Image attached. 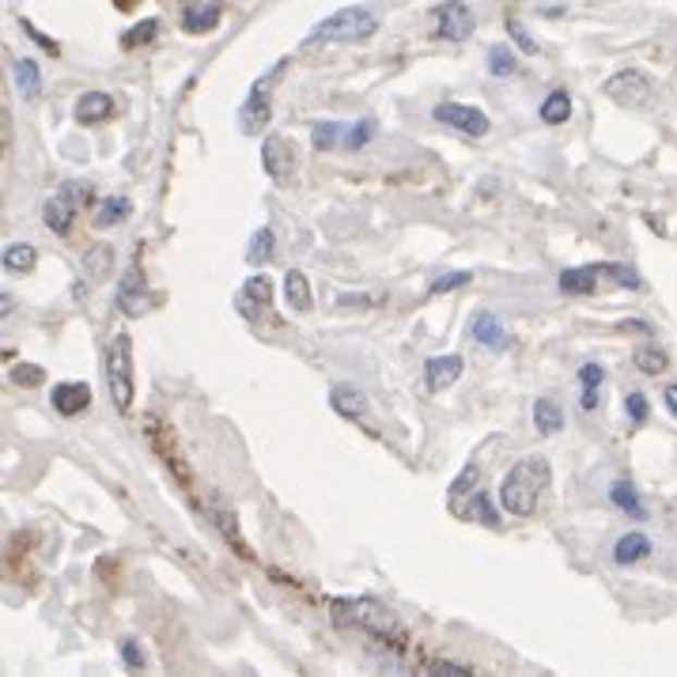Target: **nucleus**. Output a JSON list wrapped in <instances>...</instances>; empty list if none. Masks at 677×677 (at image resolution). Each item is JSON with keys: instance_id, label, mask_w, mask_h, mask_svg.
I'll return each instance as SVG.
<instances>
[{"instance_id": "f257e3e1", "label": "nucleus", "mask_w": 677, "mask_h": 677, "mask_svg": "<svg viewBox=\"0 0 677 677\" xmlns=\"http://www.w3.org/2000/svg\"><path fill=\"white\" fill-rule=\"evenodd\" d=\"M549 489V461L541 458H522L512 466V473L504 477V489H500V504H504L507 515L515 519H527V515L538 512L541 492Z\"/></svg>"}, {"instance_id": "f03ea898", "label": "nucleus", "mask_w": 677, "mask_h": 677, "mask_svg": "<svg viewBox=\"0 0 677 677\" xmlns=\"http://www.w3.org/2000/svg\"><path fill=\"white\" fill-rule=\"evenodd\" d=\"M330 617L337 628H360V632L382 636V640H397L402 636L397 613L386 610L379 599H333Z\"/></svg>"}, {"instance_id": "7ed1b4c3", "label": "nucleus", "mask_w": 677, "mask_h": 677, "mask_svg": "<svg viewBox=\"0 0 677 677\" xmlns=\"http://www.w3.org/2000/svg\"><path fill=\"white\" fill-rule=\"evenodd\" d=\"M379 30V20L368 8H341L307 35V42H364Z\"/></svg>"}, {"instance_id": "20e7f679", "label": "nucleus", "mask_w": 677, "mask_h": 677, "mask_svg": "<svg viewBox=\"0 0 677 677\" xmlns=\"http://www.w3.org/2000/svg\"><path fill=\"white\" fill-rule=\"evenodd\" d=\"M107 386H110V402L118 413L133 409V341L130 333H118L107 348Z\"/></svg>"}, {"instance_id": "39448f33", "label": "nucleus", "mask_w": 677, "mask_h": 677, "mask_svg": "<svg viewBox=\"0 0 677 677\" xmlns=\"http://www.w3.org/2000/svg\"><path fill=\"white\" fill-rule=\"evenodd\" d=\"M284 69H288V61H281V65H273L266 76L258 79V84L250 87V95H246V102L238 107V133H246V137H261L269 125V118H273V102H269V91H273V79L284 76Z\"/></svg>"}, {"instance_id": "423d86ee", "label": "nucleus", "mask_w": 677, "mask_h": 677, "mask_svg": "<svg viewBox=\"0 0 677 677\" xmlns=\"http://www.w3.org/2000/svg\"><path fill=\"white\" fill-rule=\"evenodd\" d=\"M235 310L250 325H281L273 310V281L266 273H254L250 281H243V288L235 292Z\"/></svg>"}, {"instance_id": "0eeeda50", "label": "nucleus", "mask_w": 677, "mask_h": 677, "mask_svg": "<svg viewBox=\"0 0 677 677\" xmlns=\"http://www.w3.org/2000/svg\"><path fill=\"white\" fill-rule=\"evenodd\" d=\"M91 197V186H79V182H65V186L58 189V194L50 197V201L42 205V220H46V227L53 231V235H69L73 231V220H76V212H79V205Z\"/></svg>"}, {"instance_id": "6e6552de", "label": "nucleus", "mask_w": 677, "mask_h": 677, "mask_svg": "<svg viewBox=\"0 0 677 677\" xmlns=\"http://www.w3.org/2000/svg\"><path fill=\"white\" fill-rule=\"evenodd\" d=\"M145 435H148L151 447H156L159 458L167 461V469H171V473L179 477V481L189 489V466H186V458H182V451H179V443H174V435L167 432L163 420H159V417H148V420H145Z\"/></svg>"}, {"instance_id": "1a4fd4ad", "label": "nucleus", "mask_w": 677, "mask_h": 677, "mask_svg": "<svg viewBox=\"0 0 677 677\" xmlns=\"http://www.w3.org/2000/svg\"><path fill=\"white\" fill-rule=\"evenodd\" d=\"M432 118L443 125H451V130L466 133V137H484V133H489V118H484V110L466 107V102H440V107L432 110Z\"/></svg>"}, {"instance_id": "9d476101", "label": "nucleus", "mask_w": 677, "mask_h": 677, "mask_svg": "<svg viewBox=\"0 0 677 677\" xmlns=\"http://www.w3.org/2000/svg\"><path fill=\"white\" fill-rule=\"evenodd\" d=\"M605 95H610L617 107L636 110V107H643V102L651 99V84H648V76H643V73H636V69H625V73L610 76V84H605Z\"/></svg>"}, {"instance_id": "9b49d317", "label": "nucleus", "mask_w": 677, "mask_h": 677, "mask_svg": "<svg viewBox=\"0 0 677 677\" xmlns=\"http://www.w3.org/2000/svg\"><path fill=\"white\" fill-rule=\"evenodd\" d=\"M261 167L266 174L276 182V186H288L292 174H296V156H292V145L284 137H266L261 140Z\"/></svg>"}, {"instance_id": "f8f14e48", "label": "nucleus", "mask_w": 677, "mask_h": 677, "mask_svg": "<svg viewBox=\"0 0 677 677\" xmlns=\"http://www.w3.org/2000/svg\"><path fill=\"white\" fill-rule=\"evenodd\" d=\"M118 310L130 318H140L148 310V284H145V273H140L137 266L125 269L122 284H118Z\"/></svg>"}, {"instance_id": "ddd939ff", "label": "nucleus", "mask_w": 677, "mask_h": 677, "mask_svg": "<svg viewBox=\"0 0 677 677\" xmlns=\"http://www.w3.org/2000/svg\"><path fill=\"white\" fill-rule=\"evenodd\" d=\"M435 23H440V35L447 42H466L473 35V12H469L461 0H447V4L435 12Z\"/></svg>"}, {"instance_id": "4468645a", "label": "nucleus", "mask_w": 677, "mask_h": 677, "mask_svg": "<svg viewBox=\"0 0 677 677\" xmlns=\"http://www.w3.org/2000/svg\"><path fill=\"white\" fill-rule=\"evenodd\" d=\"M330 409L345 420H360L368 417V394L360 386H353V382H337L330 390Z\"/></svg>"}, {"instance_id": "2eb2a0df", "label": "nucleus", "mask_w": 677, "mask_h": 677, "mask_svg": "<svg viewBox=\"0 0 677 677\" xmlns=\"http://www.w3.org/2000/svg\"><path fill=\"white\" fill-rule=\"evenodd\" d=\"M50 402L61 417H79V413L91 405V386H87V382H58Z\"/></svg>"}, {"instance_id": "dca6fc26", "label": "nucleus", "mask_w": 677, "mask_h": 677, "mask_svg": "<svg viewBox=\"0 0 677 677\" xmlns=\"http://www.w3.org/2000/svg\"><path fill=\"white\" fill-rule=\"evenodd\" d=\"M469 333H473L477 345L492 348V353H500V348H507V330L504 322H500L492 310H477L473 315V325H469Z\"/></svg>"}, {"instance_id": "f3484780", "label": "nucleus", "mask_w": 677, "mask_h": 677, "mask_svg": "<svg viewBox=\"0 0 677 677\" xmlns=\"http://www.w3.org/2000/svg\"><path fill=\"white\" fill-rule=\"evenodd\" d=\"M461 376V356H432V360L424 364V382H428V390L432 394H440V390H447L454 386Z\"/></svg>"}, {"instance_id": "a211bd4d", "label": "nucleus", "mask_w": 677, "mask_h": 677, "mask_svg": "<svg viewBox=\"0 0 677 677\" xmlns=\"http://www.w3.org/2000/svg\"><path fill=\"white\" fill-rule=\"evenodd\" d=\"M73 114L79 125H99V122H107V118H114V99H110L107 91H87L76 99Z\"/></svg>"}, {"instance_id": "6ab92c4d", "label": "nucleus", "mask_w": 677, "mask_h": 677, "mask_svg": "<svg viewBox=\"0 0 677 677\" xmlns=\"http://www.w3.org/2000/svg\"><path fill=\"white\" fill-rule=\"evenodd\" d=\"M651 556V538L648 533H625V538L613 545V561L620 564V568H632V564L648 561Z\"/></svg>"}, {"instance_id": "aec40b11", "label": "nucleus", "mask_w": 677, "mask_h": 677, "mask_svg": "<svg viewBox=\"0 0 677 677\" xmlns=\"http://www.w3.org/2000/svg\"><path fill=\"white\" fill-rule=\"evenodd\" d=\"M477 489H481V473H477L473 466H466V469H461V473H458V481L451 484V492H447V504H451V512L458 515V519H461V515H466V504H469V500H473V492H477Z\"/></svg>"}, {"instance_id": "412c9836", "label": "nucleus", "mask_w": 677, "mask_h": 677, "mask_svg": "<svg viewBox=\"0 0 677 677\" xmlns=\"http://www.w3.org/2000/svg\"><path fill=\"white\" fill-rule=\"evenodd\" d=\"M599 266H579V269H564L561 273V292L564 296H594V284H599Z\"/></svg>"}, {"instance_id": "4be33fe9", "label": "nucleus", "mask_w": 677, "mask_h": 677, "mask_svg": "<svg viewBox=\"0 0 677 677\" xmlns=\"http://www.w3.org/2000/svg\"><path fill=\"white\" fill-rule=\"evenodd\" d=\"M284 296H288L296 315H307V310L315 307V299H310V281L299 269H288V273H284Z\"/></svg>"}, {"instance_id": "5701e85b", "label": "nucleus", "mask_w": 677, "mask_h": 677, "mask_svg": "<svg viewBox=\"0 0 677 677\" xmlns=\"http://www.w3.org/2000/svg\"><path fill=\"white\" fill-rule=\"evenodd\" d=\"M276 254V235L273 227H258L250 235V246H246V266H269Z\"/></svg>"}, {"instance_id": "b1692460", "label": "nucleus", "mask_w": 677, "mask_h": 677, "mask_svg": "<svg viewBox=\"0 0 677 677\" xmlns=\"http://www.w3.org/2000/svg\"><path fill=\"white\" fill-rule=\"evenodd\" d=\"M533 424H538L541 435H556L564 428L561 405H556L553 397H538V402H533Z\"/></svg>"}, {"instance_id": "393cba45", "label": "nucleus", "mask_w": 677, "mask_h": 677, "mask_svg": "<svg viewBox=\"0 0 677 677\" xmlns=\"http://www.w3.org/2000/svg\"><path fill=\"white\" fill-rule=\"evenodd\" d=\"M602 382H605L602 364H583V368H579V386H583V394H579V405H583V409H594V405H599Z\"/></svg>"}, {"instance_id": "a878e982", "label": "nucleus", "mask_w": 677, "mask_h": 677, "mask_svg": "<svg viewBox=\"0 0 677 677\" xmlns=\"http://www.w3.org/2000/svg\"><path fill=\"white\" fill-rule=\"evenodd\" d=\"M209 519L217 522V530L224 533V541H227L231 549H238V553H243V556H250V549L243 545V533H238V522L231 519V512H227L224 504H212V507H209Z\"/></svg>"}, {"instance_id": "bb28decb", "label": "nucleus", "mask_w": 677, "mask_h": 677, "mask_svg": "<svg viewBox=\"0 0 677 677\" xmlns=\"http://www.w3.org/2000/svg\"><path fill=\"white\" fill-rule=\"evenodd\" d=\"M610 500H613V504H617L625 515H632V519H648V507L640 504V492H636L628 481H617V484H613V489H610Z\"/></svg>"}, {"instance_id": "cd10ccee", "label": "nucleus", "mask_w": 677, "mask_h": 677, "mask_svg": "<svg viewBox=\"0 0 677 677\" xmlns=\"http://www.w3.org/2000/svg\"><path fill=\"white\" fill-rule=\"evenodd\" d=\"M15 84H20L23 99H30V102H35L38 95H42V76H38V65L30 58L15 61Z\"/></svg>"}, {"instance_id": "c85d7f7f", "label": "nucleus", "mask_w": 677, "mask_h": 677, "mask_svg": "<svg viewBox=\"0 0 677 677\" xmlns=\"http://www.w3.org/2000/svg\"><path fill=\"white\" fill-rule=\"evenodd\" d=\"M130 212H133L130 197H110V201H102V205H99V212H95V227L107 231V227L122 224V220L130 217Z\"/></svg>"}, {"instance_id": "c756f323", "label": "nucleus", "mask_w": 677, "mask_h": 677, "mask_svg": "<svg viewBox=\"0 0 677 677\" xmlns=\"http://www.w3.org/2000/svg\"><path fill=\"white\" fill-rule=\"evenodd\" d=\"M35 261H38V250H35V246H27V243H12L4 250V269H8V273H30V269H35Z\"/></svg>"}, {"instance_id": "7c9ffc66", "label": "nucleus", "mask_w": 677, "mask_h": 677, "mask_svg": "<svg viewBox=\"0 0 677 677\" xmlns=\"http://www.w3.org/2000/svg\"><path fill=\"white\" fill-rule=\"evenodd\" d=\"M571 118V99L568 91H553L545 102H541V122L545 125H564Z\"/></svg>"}, {"instance_id": "2f4dec72", "label": "nucleus", "mask_w": 677, "mask_h": 677, "mask_svg": "<svg viewBox=\"0 0 677 677\" xmlns=\"http://www.w3.org/2000/svg\"><path fill=\"white\" fill-rule=\"evenodd\" d=\"M310 140H315L318 151H330V148L345 145V125L341 122H315L310 125Z\"/></svg>"}, {"instance_id": "473e14b6", "label": "nucleus", "mask_w": 677, "mask_h": 677, "mask_svg": "<svg viewBox=\"0 0 677 677\" xmlns=\"http://www.w3.org/2000/svg\"><path fill=\"white\" fill-rule=\"evenodd\" d=\"M632 364H636V371H643V376H663L670 360H666V353L658 345H643V348H636Z\"/></svg>"}, {"instance_id": "72a5a7b5", "label": "nucleus", "mask_w": 677, "mask_h": 677, "mask_svg": "<svg viewBox=\"0 0 677 677\" xmlns=\"http://www.w3.org/2000/svg\"><path fill=\"white\" fill-rule=\"evenodd\" d=\"M461 519H473V522H484V527H496L500 515L492 512V500L484 496V489H477L473 500L466 504V515H461Z\"/></svg>"}, {"instance_id": "f704fd0d", "label": "nucleus", "mask_w": 677, "mask_h": 677, "mask_svg": "<svg viewBox=\"0 0 677 677\" xmlns=\"http://www.w3.org/2000/svg\"><path fill=\"white\" fill-rule=\"evenodd\" d=\"M110 266H114V250H110V246H95V250H87L84 273L91 276V281H102V276L110 273Z\"/></svg>"}, {"instance_id": "c9c22d12", "label": "nucleus", "mask_w": 677, "mask_h": 677, "mask_svg": "<svg viewBox=\"0 0 677 677\" xmlns=\"http://www.w3.org/2000/svg\"><path fill=\"white\" fill-rule=\"evenodd\" d=\"M602 276H610L617 288H640V273H636L632 266H625V261H602Z\"/></svg>"}, {"instance_id": "e433bc0d", "label": "nucleus", "mask_w": 677, "mask_h": 677, "mask_svg": "<svg viewBox=\"0 0 677 677\" xmlns=\"http://www.w3.org/2000/svg\"><path fill=\"white\" fill-rule=\"evenodd\" d=\"M515 69H519V58H515V50H507V46H492V50H489V73L492 76H512Z\"/></svg>"}, {"instance_id": "4c0bfd02", "label": "nucleus", "mask_w": 677, "mask_h": 677, "mask_svg": "<svg viewBox=\"0 0 677 677\" xmlns=\"http://www.w3.org/2000/svg\"><path fill=\"white\" fill-rule=\"evenodd\" d=\"M376 130H379L376 118H364L360 125H345V145H341V148H353V151L364 148L371 137H376Z\"/></svg>"}, {"instance_id": "58836bf2", "label": "nucleus", "mask_w": 677, "mask_h": 677, "mask_svg": "<svg viewBox=\"0 0 677 677\" xmlns=\"http://www.w3.org/2000/svg\"><path fill=\"white\" fill-rule=\"evenodd\" d=\"M156 30H159L156 20L137 23V27L125 30V35H122V46H125V50H133V46H145V42H151V38H156Z\"/></svg>"}, {"instance_id": "ea45409f", "label": "nucleus", "mask_w": 677, "mask_h": 677, "mask_svg": "<svg viewBox=\"0 0 677 677\" xmlns=\"http://www.w3.org/2000/svg\"><path fill=\"white\" fill-rule=\"evenodd\" d=\"M217 20H220V4H209L205 12H186V30H212L217 27Z\"/></svg>"}, {"instance_id": "a19ab883", "label": "nucleus", "mask_w": 677, "mask_h": 677, "mask_svg": "<svg viewBox=\"0 0 677 677\" xmlns=\"http://www.w3.org/2000/svg\"><path fill=\"white\" fill-rule=\"evenodd\" d=\"M469 281H473V273H443L440 281H432L428 296H447V292H454V288H466Z\"/></svg>"}, {"instance_id": "79ce46f5", "label": "nucleus", "mask_w": 677, "mask_h": 677, "mask_svg": "<svg viewBox=\"0 0 677 677\" xmlns=\"http://www.w3.org/2000/svg\"><path fill=\"white\" fill-rule=\"evenodd\" d=\"M12 382H15V386H42L46 371L38 368V364H15V368H12Z\"/></svg>"}, {"instance_id": "37998d69", "label": "nucleus", "mask_w": 677, "mask_h": 677, "mask_svg": "<svg viewBox=\"0 0 677 677\" xmlns=\"http://www.w3.org/2000/svg\"><path fill=\"white\" fill-rule=\"evenodd\" d=\"M625 413H628V420H632V424H643V420L651 417L648 397H643V394H628L625 397Z\"/></svg>"}, {"instance_id": "c03bdc74", "label": "nucleus", "mask_w": 677, "mask_h": 677, "mask_svg": "<svg viewBox=\"0 0 677 677\" xmlns=\"http://www.w3.org/2000/svg\"><path fill=\"white\" fill-rule=\"evenodd\" d=\"M507 35H512L515 42H519L522 53H538V42H533V38L527 35V27H522L519 20H507Z\"/></svg>"}, {"instance_id": "a18cd8bd", "label": "nucleus", "mask_w": 677, "mask_h": 677, "mask_svg": "<svg viewBox=\"0 0 677 677\" xmlns=\"http://www.w3.org/2000/svg\"><path fill=\"white\" fill-rule=\"evenodd\" d=\"M428 674H435V677H473V670H469V666L443 663V658H435V663H428Z\"/></svg>"}, {"instance_id": "49530a36", "label": "nucleus", "mask_w": 677, "mask_h": 677, "mask_svg": "<svg viewBox=\"0 0 677 677\" xmlns=\"http://www.w3.org/2000/svg\"><path fill=\"white\" fill-rule=\"evenodd\" d=\"M122 658L130 670H145V655H140L137 640H122Z\"/></svg>"}, {"instance_id": "de8ad7c7", "label": "nucleus", "mask_w": 677, "mask_h": 677, "mask_svg": "<svg viewBox=\"0 0 677 677\" xmlns=\"http://www.w3.org/2000/svg\"><path fill=\"white\" fill-rule=\"evenodd\" d=\"M371 303H379V299H371V296H341L337 307H371Z\"/></svg>"}, {"instance_id": "09e8293b", "label": "nucleus", "mask_w": 677, "mask_h": 677, "mask_svg": "<svg viewBox=\"0 0 677 677\" xmlns=\"http://www.w3.org/2000/svg\"><path fill=\"white\" fill-rule=\"evenodd\" d=\"M666 409H670L674 413V417H677V386H666Z\"/></svg>"}, {"instance_id": "8fccbe9b", "label": "nucleus", "mask_w": 677, "mask_h": 677, "mask_svg": "<svg viewBox=\"0 0 677 677\" xmlns=\"http://www.w3.org/2000/svg\"><path fill=\"white\" fill-rule=\"evenodd\" d=\"M620 325H625V330H640V333H648V330H651V325H648V322H640V318H628V322H620Z\"/></svg>"}]
</instances>
